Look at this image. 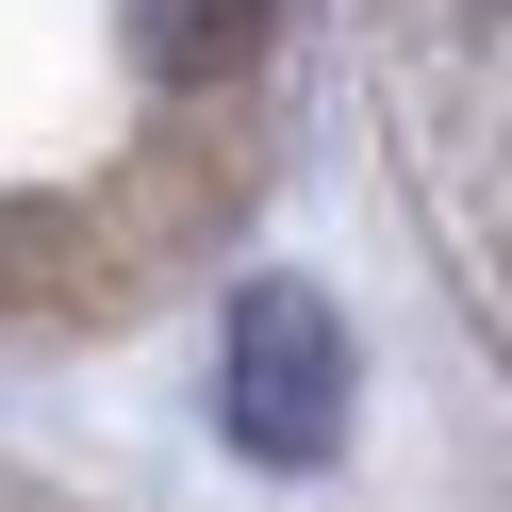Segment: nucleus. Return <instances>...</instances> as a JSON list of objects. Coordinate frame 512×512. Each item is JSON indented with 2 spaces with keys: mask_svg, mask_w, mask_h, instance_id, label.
<instances>
[{
  "mask_svg": "<svg viewBox=\"0 0 512 512\" xmlns=\"http://www.w3.org/2000/svg\"><path fill=\"white\" fill-rule=\"evenodd\" d=\"M265 17L281 0H133V50H149V83H232L265 50Z\"/></svg>",
  "mask_w": 512,
  "mask_h": 512,
  "instance_id": "obj_2",
  "label": "nucleus"
},
{
  "mask_svg": "<svg viewBox=\"0 0 512 512\" xmlns=\"http://www.w3.org/2000/svg\"><path fill=\"white\" fill-rule=\"evenodd\" d=\"M232 446L248 463H331L347 446V331H331V298L314 281H248L232 298Z\"/></svg>",
  "mask_w": 512,
  "mask_h": 512,
  "instance_id": "obj_1",
  "label": "nucleus"
}]
</instances>
